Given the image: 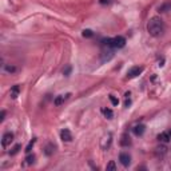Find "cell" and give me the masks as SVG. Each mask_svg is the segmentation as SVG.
Returning a JSON list of instances; mask_svg holds the SVG:
<instances>
[{
  "label": "cell",
  "instance_id": "484cf974",
  "mask_svg": "<svg viewBox=\"0 0 171 171\" xmlns=\"http://www.w3.org/2000/svg\"><path fill=\"white\" fill-rule=\"evenodd\" d=\"M170 134H171V130H170Z\"/></svg>",
  "mask_w": 171,
  "mask_h": 171
},
{
  "label": "cell",
  "instance_id": "9c48e42d",
  "mask_svg": "<svg viewBox=\"0 0 171 171\" xmlns=\"http://www.w3.org/2000/svg\"><path fill=\"white\" fill-rule=\"evenodd\" d=\"M171 139V134L170 131H165V132H162L158 135V140H161V142H165V143H167V142Z\"/></svg>",
  "mask_w": 171,
  "mask_h": 171
},
{
  "label": "cell",
  "instance_id": "2e32d148",
  "mask_svg": "<svg viewBox=\"0 0 171 171\" xmlns=\"http://www.w3.org/2000/svg\"><path fill=\"white\" fill-rule=\"evenodd\" d=\"M35 142H36V139H32V140L30 142V143H28V146H27V148H26V152H27V154H30V152H31V150H32V147H34Z\"/></svg>",
  "mask_w": 171,
  "mask_h": 171
},
{
  "label": "cell",
  "instance_id": "5b68a950",
  "mask_svg": "<svg viewBox=\"0 0 171 171\" xmlns=\"http://www.w3.org/2000/svg\"><path fill=\"white\" fill-rule=\"evenodd\" d=\"M119 161L124 167H127V166H130V163H131V156L128 155V152H120L119 154Z\"/></svg>",
  "mask_w": 171,
  "mask_h": 171
},
{
  "label": "cell",
  "instance_id": "4fadbf2b",
  "mask_svg": "<svg viewBox=\"0 0 171 171\" xmlns=\"http://www.w3.org/2000/svg\"><path fill=\"white\" fill-rule=\"evenodd\" d=\"M106 170H107V171H115V170H116V165H115V162H114V161L110 162V163H108L107 166H106Z\"/></svg>",
  "mask_w": 171,
  "mask_h": 171
},
{
  "label": "cell",
  "instance_id": "8fae6325",
  "mask_svg": "<svg viewBox=\"0 0 171 171\" xmlns=\"http://www.w3.org/2000/svg\"><path fill=\"white\" fill-rule=\"evenodd\" d=\"M19 92H20V86L19 84H15L14 87L11 88V96L14 98V99H16V98L19 96Z\"/></svg>",
  "mask_w": 171,
  "mask_h": 171
},
{
  "label": "cell",
  "instance_id": "5bb4252c",
  "mask_svg": "<svg viewBox=\"0 0 171 171\" xmlns=\"http://www.w3.org/2000/svg\"><path fill=\"white\" fill-rule=\"evenodd\" d=\"M54 148H55L54 144H51V143L48 144L47 147H46V151H44V152H46V155H51V154L54 152Z\"/></svg>",
  "mask_w": 171,
  "mask_h": 171
},
{
  "label": "cell",
  "instance_id": "d4e9b609",
  "mask_svg": "<svg viewBox=\"0 0 171 171\" xmlns=\"http://www.w3.org/2000/svg\"><path fill=\"white\" fill-rule=\"evenodd\" d=\"M130 103H131V102H130V99H126V102H124V106H126V107H128V106H130Z\"/></svg>",
  "mask_w": 171,
  "mask_h": 171
},
{
  "label": "cell",
  "instance_id": "3957f363",
  "mask_svg": "<svg viewBox=\"0 0 171 171\" xmlns=\"http://www.w3.org/2000/svg\"><path fill=\"white\" fill-rule=\"evenodd\" d=\"M143 72V67H132L127 71V78L128 79H132V78H136L138 75H140Z\"/></svg>",
  "mask_w": 171,
  "mask_h": 171
},
{
  "label": "cell",
  "instance_id": "603a6c76",
  "mask_svg": "<svg viewBox=\"0 0 171 171\" xmlns=\"http://www.w3.org/2000/svg\"><path fill=\"white\" fill-rule=\"evenodd\" d=\"M4 116H6V111L3 110L2 114H0V122H3V120H4Z\"/></svg>",
  "mask_w": 171,
  "mask_h": 171
},
{
  "label": "cell",
  "instance_id": "cb8c5ba5",
  "mask_svg": "<svg viewBox=\"0 0 171 171\" xmlns=\"http://www.w3.org/2000/svg\"><path fill=\"white\" fill-rule=\"evenodd\" d=\"M99 3L100 4H108V3H111V0H99Z\"/></svg>",
  "mask_w": 171,
  "mask_h": 171
},
{
  "label": "cell",
  "instance_id": "7402d4cb",
  "mask_svg": "<svg viewBox=\"0 0 171 171\" xmlns=\"http://www.w3.org/2000/svg\"><path fill=\"white\" fill-rule=\"evenodd\" d=\"M70 72H71V67H67L66 70H63V74L66 75V76H68V75H70Z\"/></svg>",
  "mask_w": 171,
  "mask_h": 171
},
{
  "label": "cell",
  "instance_id": "6da1fadb",
  "mask_svg": "<svg viewBox=\"0 0 171 171\" xmlns=\"http://www.w3.org/2000/svg\"><path fill=\"white\" fill-rule=\"evenodd\" d=\"M163 30H165V26H163V20H162L159 16H154L148 20L147 23V32L152 38H158L163 34Z\"/></svg>",
  "mask_w": 171,
  "mask_h": 171
},
{
  "label": "cell",
  "instance_id": "ffe728a7",
  "mask_svg": "<svg viewBox=\"0 0 171 171\" xmlns=\"http://www.w3.org/2000/svg\"><path fill=\"white\" fill-rule=\"evenodd\" d=\"M26 161H27V163H28V165L34 163V161H35V155H34V154H32V155H28V156L26 158Z\"/></svg>",
  "mask_w": 171,
  "mask_h": 171
},
{
  "label": "cell",
  "instance_id": "7c38bea8",
  "mask_svg": "<svg viewBox=\"0 0 171 171\" xmlns=\"http://www.w3.org/2000/svg\"><path fill=\"white\" fill-rule=\"evenodd\" d=\"M104 114V116L107 118V119H112V116H114V112H112V110H110V108H103L102 110Z\"/></svg>",
  "mask_w": 171,
  "mask_h": 171
},
{
  "label": "cell",
  "instance_id": "7a4b0ae2",
  "mask_svg": "<svg viewBox=\"0 0 171 171\" xmlns=\"http://www.w3.org/2000/svg\"><path fill=\"white\" fill-rule=\"evenodd\" d=\"M102 43L107 47L111 48H123L126 46V39L123 36H115V38H108V39H103Z\"/></svg>",
  "mask_w": 171,
  "mask_h": 171
},
{
  "label": "cell",
  "instance_id": "44dd1931",
  "mask_svg": "<svg viewBox=\"0 0 171 171\" xmlns=\"http://www.w3.org/2000/svg\"><path fill=\"white\" fill-rule=\"evenodd\" d=\"M110 100H111V103H112L114 106H118V103H119V100H118L114 95H110Z\"/></svg>",
  "mask_w": 171,
  "mask_h": 171
},
{
  "label": "cell",
  "instance_id": "ac0fdd59",
  "mask_svg": "<svg viewBox=\"0 0 171 171\" xmlns=\"http://www.w3.org/2000/svg\"><path fill=\"white\" fill-rule=\"evenodd\" d=\"M83 36H84V38H91V36H94V32L91 30H84L83 31Z\"/></svg>",
  "mask_w": 171,
  "mask_h": 171
},
{
  "label": "cell",
  "instance_id": "30bf717a",
  "mask_svg": "<svg viewBox=\"0 0 171 171\" xmlns=\"http://www.w3.org/2000/svg\"><path fill=\"white\" fill-rule=\"evenodd\" d=\"M120 144L123 146V147H127V146H130V144H131V140H130V136L127 135V134H123V135H122Z\"/></svg>",
  "mask_w": 171,
  "mask_h": 171
},
{
  "label": "cell",
  "instance_id": "e0dca14e",
  "mask_svg": "<svg viewBox=\"0 0 171 171\" xmlns=\"http://www.w3.org/2000/svg\"><path fill=\"white\" fill-rule=\"evenodd\" d=\"M4 68H6V71L10 72V74H14V72H16V67L15 66H10V64H7Z\"/></svg>",
  "mask_w": 171,
  "mask_h": 171
},
{
  "label": "cell",
  "instance_id": "52a82bcc",
  "mask_svg": "<svg viewBox=\"0 0 171 171\" xmlns=\"http://www.w3.org/2000/svg\"><path fill=\"white\" fill-rule=\"evenodd\" d=\"M68 96H70V94H66V95H59V96H56L55 99H54V104L55 106H62L64 102H66L68 99Z\"/></svg>",
  "mask_w": 171,
  "mask_h": 171
},
{
  "label": "cell",
  "instance_id": "ba28073f",
  "mask_svg": "<svg viewBox=\"0 0 171 171\" xmlns=\"http://www.w3.org/2000/svg\"><path fill=\"white\" fill-rule=\"evenodd\" d=\"M132 131L136 136H140V135H143V132L146 131V126L144 124H136L135 127L132 128Z\"/></svg>",
  "mask_w": 171,
  "mask_h": 171
},
{
  "label": "cell",
  "instance_id": "9a60e30c",
  "mask_svg": "<svg viewBox=\"0 0 171 171\" xmlns=\"http://www.w3.org/2000/svg\"><path fill=\"white\" fill-rule=\"evenodd\" d=\"M165 154H166V147H165V146H162V147H158L156 148V155L158 156H163Z\"/></svg>",
  "mask_w": 171,
  "mask_h": 171
},
{
  "label": "cell",
  "instance_id": "8992f818",
  "mask_svg": "<svg viewBox=\"0 0 171 171\" xmlns=\"http://www.w3.org/2000/svg\"><path fill=\"white\" fill-rule=\"evenodd\" d=\"M60 138H62L63 142H71L72 140V134L68 128H63L60 131Z\"/></svg>",
  "mask_w": 171,
  "mask_h": 171
},
{
  "label": "cell",
  "instance_id": "277c9868",
  "mask_svg": "<svg viewBox=\"0 0 171 171\" xmlns=\"http://www.w3.org/2000/svg\"><path fill=\"white\" fill-rule=\"evenodd\" d=\"M12 140H14V134L12 132H6L2 138V146L3 147H7L8 144L12 143Z\"/></svg>",
  "mask_w": 171,
  "mask_h": 171
},
{
  "label": "cell",
  "instance_id": "d6986e66",
  "mask_svg": "<svg viewBox=\"0 0 171 171\" xmlns=\"http://www.w3.org/2000/svg\"><path fill=\"white\" fill-rule=\"evenodd\" d=\"M20 147H22L20 144H16L15 147L12 148V151H10V154H11V155H15V154H18V152H19V150H20Z\"/></svg>",
  "mask_w": 171,
  "mask_h": 171
}]
</instances>
